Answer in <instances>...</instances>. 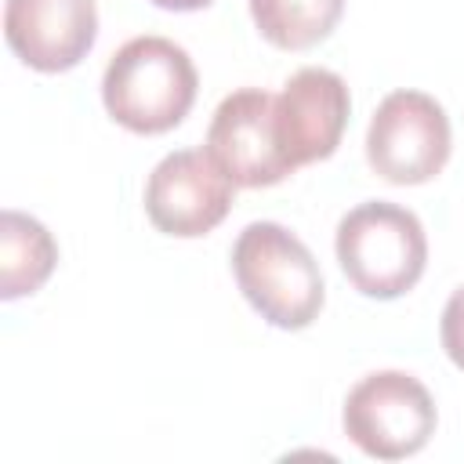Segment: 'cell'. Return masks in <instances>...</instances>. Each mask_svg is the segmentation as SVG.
<instances>
[{
  "mask_svg": "<svg viewBox=\"0 0 464 464\" xmlns=\"http://www.w3.org/2000/svg\"><path fill=\"white\" fill-rule=\"evenodd\" d=\"M196 87L199 76L185 47L167 36H134L109 58L102 102L120 127L163 134L188 116Z\"/></svg>",
  "mask_w": 464,
  "mask_h": 464,
  "instance_id": "1",
  "label": "cell"
},
{
  "mask_svg": "<svg viewBox=\"0 0 464 464\" xmlns=\"http://www.w3.org/2000/svg\"><path fill=\"white\" fill-rule=\"evenodd\" d=\"M232 272L250 308L279 330H304L323 308V272L312 250L276 221H250L232 246Z\"/></svg>",
  "mask_w": 464,
  "mask_h": 464,
  "instance_id": "2",
  "label": "cell"
},
{
  "mask_svg": "<svg viewBox=\"0 0 464 464\" xmlns=\"http://www.w3.org/2000/svg\"><path fill=\"white\" fill-rule=\"evenodd\" d=\"M334 250L348 283L377 301H392L413 290L428 265L420 218L384 199L352 207L337 225Z\"/></svg>",
  "mask_w": 464,
  "mask_h": 464,
  "instance_id": "3",
  "label": "cell"
},
{
  "mask_svg": "<svg viewBox=\"0 0 464 464\" xmlns=\"http://www.w3.org/2000/svg\"><path fill=\"white\" fill-rule=\"evenodd\" d=\"M344 435L377 460H402L435 435L431 392L402 370H377L362 377L344 399Z\"/></svg>",
  "mask_w": 464,
  "mask_h": 464,
  "instance_id": "4",
  "label": "cell"
},
{
  "mask_svg": "<svg viewBox=\"0 0 464 464\" xmlns=\"http://www.w3.org/2000/svg\"><path fill=\"white\" fill-rule=\"evenodd\" d=\"M446 109L424 91H392L370 116L366 160L392 185H424L450 160Z\"/></svg>",
  "mask_w": 464,
  "mask_h": 464,
  "instance_id": "5",
  "label": "cell"
},
{
  "mask_svg": "<svg viewBox=\"0 0 464 464\" xmlns=\"http://www.w3.org/2000/svg\"><path fill=\"white\" fill-rule=\"evenodd\" d=\"M207 152L239 188L279 185L297 170L276 130V94L261 87H243L221 98L207 127Z\"/></svg>",
  "mask_w": 464,
  "mask_h": 464,
  "instance_id": "6",
  "label": "cell"
},
{
  "mask_svg": "<svg viewBox=\"0 0 464 464\" xmlns=\"http://www.w3.org/2000/svg\"><path fill=\"white\" fill-rule=\"evenodd\" d=\"M236 181L207 149L167 152L145 181V214L163 236L196 239L218 228L232 207Z\"/></svg>",
  "mask_w": 464,
  "mask_h": 464,
  "instance_id": "7",
  "label": "cell"
},
{
  "mask_svg": "<svg viewBox=\"0 0 464 464\" xmlns=\"http://www.w3.org/2000/svg\"><path fill=\"white\" fill-rule=\"evenodd\" d=\"M348 83L323 65L297 69L276 94V130L294 167L334 156L348 123Z\"/></svg>",
  "mask_w": 464,
  "mask_h": 464,
  "instance_id": "8",
  "label": "cell"
},
{
  "mask_svg": "<svg viewBox=\"0 0 464 464\" xmlns=\"http://www.w3.org/2000/svg\"><path fill=\"white\" fill-rule=\"evenodd\" d=\"M7 47L36 72H65L87 58L98 36L94 0H7Z\"/></svg>",
  "mask_w": 464,
  "mask_h": 464,
  "instance_id": "9",
  "label": "cell"
},
{
  "mask_svg": "<svg viewBox=\"0 0 464 464\" xmlns=\"http://www.w3.org/2000/svg\"><path fill=\"white\" fill-rule=\"evenodd\" d=\"M58 265L54 236L22 210L0 214V297L14 301L36 294Z\"/></svg>",
  "mask_w": 464,
  "mask_h": 464,
  "instance_id": "10",
  "label": "cell"
},
{
  "mask_svg": "<svg viewBox=\"0 0 464 464\" xmlns=\"http://www.w3.org/2000/svg\"><path fill=\"white\" fill-rule=\"evenodd\" d=\"M250 14L268 44L304 51L334 33L344 14V0H250Z\"/></svg>",
  "mask_w": 464,
  "mask_h": 464,
  "instance_id": "11",
  "label": "cell"
},
{
  "mask_svg": "<svg viewBox=\"0 0 464 464\" xmlns=\"http://www.w3.org/2000/svg\"><path fill=\"white\" fill-rule=\"evenodd\" d=\"M439 337L446 355L453 359V366L464 370V286H457L442 308V323H439Z\"/></svg>",
  "mask_w": 464,
  "mask_h": 464,
  "instance_id": "12",
  "label": "cell"
},
{
  "mask_svg": "<svg viewBox=\"0 0 464 464\" xmlns=\"http://www.w3.org/2000/svg\"><path fill=\"white\" fill-rule=\"evenodd\" d=\"M156 7H167V11H199V7H207V4H214V0H152Z\"/></svg>",
  "mask_w": 464,
  "mask_h": 464,
  "instance_id": "13",
  "label": "cell"
}]
</instances>
